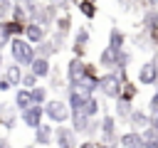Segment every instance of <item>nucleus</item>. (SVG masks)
Segmentation results:
<instances>
[{
    "mask_svg": "<svg viewBox=\"0 0 158 148\" xmlns=\"http://www.w3.org/2000/svg\"><path fill=\"white\" fill-rule=\"evenodd\" d=\"M47 79H49V86H47V89H62V86H64L62 74H59V69H57V67H52V72H49V76H47Z\"/></svg>",
    "mask_w": 158,
    "mask_h": 148,
    "instance_id": "473e14b6",
    "label": "nucleus"
},
{
    "mask_svg": "<svg viewBox=\"0 0 158 148\" xmlns=\"http://www.w3.org/2000/svg\"><path fill=\"white\" fill-rule=\"evenodd\" d=\"M10 89H12V86H10V81H7L2 74H0V91H10Z\"/></svg>",
    "mask_w": 158,
    "mask_h": 148,
    "instance_id": "ea45409f",
    "label": "nucleus"
},
{
    "mask_svg": "<svg viewBox=\"0 0 158 148\" xmlns=\"http://www.w3.org/2000/svg\"><path fill=\"white\" fill-rule=\"evenodd\" d=\"M131 111H133V104H128L123 99H116L114 101V116H116V121H128Z\"/></svg>",
    "mask_w": 158,
    "mask_h": 148,
    "instance_id": "5701e85b",
    "label": "nucleus"
},
{
    "mask_svg": "<svg viewBox=\"0 0 158 148\" xmlns=\"http://www.w3.org/2000/svg\"><path fill=\"white\" fill-rule=\"evenodd\" d=\"M89 42H91V32H89V27H79V30L74 32V42H72V57L84 59V54H86V49H89Z\"/></svg>",
    "mask_w": 158,
    "mask_h": 148,
    "instance_id": "0eeeda50",
    "label": "nucleus"
},
{
    "mask_svg": "<svg viewBox=\"0 0 158 148\" xmlns=\"http://www.w3.org/2000/svg\"><path fill=\"white\" fill-rule=\"evenodd\" d=\"M54 32L62 35V37H67V35L72 32V15H69V12L57 15V20H54Z\"/></svg>",
    "mask_w": 158,
    "mask_h": 148,
    "instance_id": "4be33fe9",
    "label": "nucleus"
},
{
    "mask_svg": "<svg viewBox=\"0 0 158 148\" xmlns=\"http://www.w3.org/2000/svg\"><path fill=\"white\" fill-rule=\"evenodd\" d=\"M27 69H30V72L42 81V79H47V76H49V72H52V62H49V59H44V57H35V59H32V64H30Z\"/></svg>",
    "mask_w": 158,
    "mask_h": 148,
    "instance_id": "ddd939ff",
    "label": "nucleus"
},
{
    "mask_svg": "<svg viewBox=\"0 0 158 148\" xmlns=\"http://www.w3.org/2000/svg\"><path fill=\"white\" fill-rule=\"evenodd\" d=\"M10 20H15V22H30V17H27V12H25V7L22 5H12V10H10Z\"/></svg>",
    "mask_w": 158,
    "mask_h": 148,
    "instance_id": "7c9ffc66",
    "label": "nucleus"
},
{
    "mask_svg": "<svg viewBox=\"0 0 158 148\" xmlns=\"http://www.w3.org/2000/svg\"><path fill=\"white\" fill-rule=\"evenodd\" d=\"M7 44H10V35H7L5 25L0 22V49H2V47H7Z\"/></svg>",
    "mask_w": 158,
    "mask_h": 148,
    "instance_id": "e433bc0d",
    "label": "nucleus"
},
{
    "mask_svg": "<svg viewBox=\"0 0 158 148\" xmlns=\"http://www.w3.org/2000/svg\"><path fill=\"white\" fill-rule=\"evenodd\" d=\"M69 121H72V131H74L77 136H84V133H86L89 118H86L84 113H72V116H69Z\"/></svg>",
    "mask_w": 158,
    "mask_h": 148,
    "instance_id": "393cba45",
    "label": "nucleus"
},
{
    "mask_svg": "<svg viewBox=\"0 0 158 148\" xmlns=\"http://www.w3.org/2000/svg\"><path fill=\"white\" fill-rule=\"evenodd\" d=\"M49 5H54L57 10H62V12H69V7H72V2L69 0H47Z\"/></svg>",
    "mask_w": 158,
    "mask_h": 148,
    "instance_id": "c9c22d12",
    "label": "nucleus"
},
{
    "mask_svg": "<svg viewBox=\"0 0 158 148\" xmlns=\"http://www.w3.org/2000/svg\"><path fill=\"white\" fill-rule=\"evenodd\" d=\"M42 109H44V118H49V123H54V126L67 123L69 116H72L69 104L62 101V99H47V104H44Z\"/></svg>",
    "mask_w": 158,
    "mask_h": 148,
    "instance_id": "f03ea898",
    "label": "nucleus"
},
{
    "mask_svg": "<svg viewBox=\"0 0 158 148\" xmlns=\"http://www.w3.org/2000/svg\"><path fill=\"white\" fill-rule=\"evenodd\" d=\"M99 67L104 72H116V52L111 47H104L101 54H99Z\"/></svg>",
    "mask_w": 158,
    "mask_h": 148,
    "instance_id": "f3484780",
    "label": "nucleus"
},
{
    "mask_svg": "<svg viewBox=\"0 0 158 148\" xmlns=\"http://www.w3.org/2000/svg\"><path fill=\"white\" fill-rule=\"evenodd\" d=\"M20 121L27 126V128H40V123H44V109L42 106H37V104H32L30 109H25V111H20Z\"/></svg>",
    "mask_w": 158,
    "mask_h": 148,
    "instance_id": "1a4fd4ad",
    "label": "nucleus"
},
{
    "mask_svg": "<svg viewBox=\"0 0 158 148\" xmlns=\"http://www.w3.org/2000/svg\"><path fill=\"white\" fill-rule=\"evenodd\" d=\"M12 2H20V0H12Z\"/></svg>",
    "mask_w": 158,
    "mask_h": 148,
    "instance_id": "49530a36",
    "label": "nucleus"
},
{
    "mask_svg": "<svg viewBox=\"0 0 158 148\" xmlns=\"http://www.w3.org/2000/svg\"><path fill=\"white\" fill-rule=\"evenodd\" d=\"M136 96H138V84H133L131 79H128V81H123V86H121V96H118V99H123V101L133 104V101H136Z\"/></svg>",
    "mask_w": 158,
    "mask_h": 148,
    "instance_id": "a878e982",
    "label": "nucleus"
},
{
    "mask_svg": "<svg viewBox=\"0 0 158 148\" xmlns=\"http://www.w3.org/2000/svg\"><path fill=\"white\" fill-rule=\"evenodd\" d=\"M116 2H123V0H116Z\"/></svg>",
    "mask_w": 158,
    "mask_h": 148,
    "instance_id": "de8ad7c7",
    "label": "nucleus"
},
{
    "mask_svg": "<svg viewBox=\"0 0 158 148\" xmlns=\"http://www.w3.org/2000/svg\"><path fill=\"white\" fill-rule=\"evenodd\" d=\"M37 84H40V79H37L30 69H25V72H22V81H20V86H22V89H35Z\"/></svg>",
    "mask_w": 158,
    "mask_h": 148,
    "instance_id": "2f4dec72",
    "label": "nucleus"
},
{
    "mask_svg": "<svg viewBox=\"0 0 158 148\" xmlns=\"http://www.w3.org/2000/svg\"><path fill=\"white\" fill-rule=\"evenodd\" d=\"M106 47H111L114 52L123 49V47H126V32L118 30V27H111V30H109V44H106Z\"/></svg>",
    "mask_w": 158,
    "mask_h": 148,
    "instance_id": "6ab92c4d",
    "label": "nucleus"
},
{
    "mask_svg": "<svg viewBox=\"0 0 158 148\" xmlns=\"http://www.w3.org/2000/svg\"><path fill=\"white\" fill-rule=\"evenodd\" d=\"M7 143H10V141H7V138H2V136H0V148H2V146H7Z\"/></svg>",
    "mask_w": 158,
    "mask_h": 148,
    "instance_id": "79ce46f5",
    "label": "nucleus"
},
{
    "mask_svg": "<svg viewBox=\"0 0 158 148\" xmlns=\"http://www.w3.org/2000/svg\"><path fill=\"white\" fill-rule=\"evenodd\" d=\"M5 67V59H2V49H0V69Z\"/></svg>",
    "mask_w": 158,
    "mask_h": 148,
    "instance_id": "37998d69",
    "label": "nucleus"
},
{
    "mask_svg": "<svg viewBox=\"0 0 158 148\" xmlns=\"http://www.w3.org/2000/svg\"><path fill=\"white\" fill-rule=\"evenodd\" d=\"M138 84L143 86H158V54L146 59L138 67Z\"/></svg>",
    "mask_w": 158,
    "mask_h": 148,
    "instance_id": "20e7f679",
    "label": "nucleus"
},
{
    "mask_svg": "<svg viewBox=\"0 0 158 148\" xmlns=\"http://www.w3.org/2000/svg\"><path fill=\"white\" fill-rule=\"evenodd\" d=\"M57 52H59V49L54 47V42H52L49 37H47V39H42V42L35 47V54H37V57H44V59H52Z\"/></svg>",
    "mask_w": 158,
    "mask_h": 148,
    "instance_id": "b1692460",
    "label": "nucleus"
},
{
    "mask_svg": "<svg viewBox=\"0 0 158 148\" xmlns=\"http://www.w3.org/2000/svg\"><path fill=\"white\" fill-rule=\"evenodd\" d=\"M0 22L5 25V30H7L10 39H12V37H22V35H25V25H27V22H15V20H0Z\"/></svg>",
    "mask_w": 158,
    "mask_h": 148,
    "instance_id": "cd10ccee",
    "label": "nucleus"
},
{
    "mask_svg": "<svg viewBox=\"0 0 158 148\" xmlns=\"http://www.w3.org/2000/svg\"><path fill=\"white\" fill-rule=\"evenodd\" d=\"M57 15H59V10H57L54 5H49V2H40L37 12L32 15V20H30V22H37V25H42L44 30H49V27L54 25Z\"/></svg>",
    "mask_w": 158,
    "mask_h": 148,
    "instance_id": "423d86ee",
    "label": "nucleus"
},
{
    "mask_svg": "<svg viewBox=\"0 0 158 148\" xmlns=\"http://www.w3.org/2000/svg\"><path fill=\"white\" fill-rule=\"evenodd\" d=\"M17 118H20V111H17L15 106L0 101V126H2L5 131H12V128L17 126Z\"/></svg>",
    "mask_w": 158,
    "mask_h": 148,
    "instance_id": "9b49d317",
    "label": "nucleus"
},
{
    "mask_svg": "<svg viewBox=\"0 0 158 148\" xmlns=\"http://www.w3.org/2000/svg\"><path fill=\"white\" fill-rule=\"evenodd\" d=\"M77 10L86 17V20H94L96 15H99V7H96V2H89V0H81L79 5H77Z\"/></svg>",
    "mask_w": 158,
    "mask_h": 148,
    "instance_id": "c85d7f7f",
    "label": "nucleus"
},
{
    "mask_svg": "<svg viewBox=\"0 0 158 148\" xmlns=\"http://www.w3.org/2000/svg\"><path fill=\"white\" fill-rule=\"evenodd\" d=\"M12 0H0V20H10V10H12Z\"/></svg>",
    "mask_w": 158,
    "mask_h": 148,
    "instance_id": "f704fd0d",
    "label": "nucleus"
},
{
    "mask_svg": "<svg viewBox=\"0 0 158 148\" xmlns=\"http://www.w3.org/2000/svg\"><path fill=\"white\" fill-rule=\"evenodd\" d=\"M148 121H151L148 126H153V128H158V109H151V111H148Z\"/></svg>",
    "mask_w": 158,
    "mask_h": 148,
    "instance_id": "4c0bfd02",
    "label": "nucleus"
},
{
    "mask_svg": "<svg viewBox=\"0 0 158 148\" xmlns=\"http://www.w3.org/2000/svg\"><path fill=\"white\" fill-rule=\"evenodd\" d=\"M54 146L57 148H77L79 146V136L72 131V126L62 123V126H54Z\"/></svg>",
    "mask_w": 158,
    "mask_h": 148,
    "instance_id": "39448f33",
    "label": "nucleus"
},
{
    "mask_svg": "<svg viewBox=\"0 0 158 148\" xmlns=\"http://www.w3.org/2000/svg\"><path fill=\"white\" fill-rule=\"evenodd\" d=\"M30 94H32V104H37V106H44L49 99V89L44 84H37L35 89H30Z\"/></svg>",
    "mask_w": 158,
    "mask_h": 148,
    "instance_id": "bb28decb",
    "label": "nucleus"
},
{
    "mask_svg": "<svg viewBox=\"0 0 158 148\" xmlns=\"http://www.w3.org/2000/svg\"><path fill=\"white\" fill-rule=\"evenodd\" d=\"M89 2H96V0H89Z\"/></svg>",
    "mask_w": 158,
    "mask_h": 148,
    "instance_id": "09e8293b",
    "label": "nucleus"
},
{
    "mask_svg": "<svg viewBox=\"0 0 158 148\" xmlns=\"http://www.w3.org/2000/svg\"><path fill=\"white\" fill-rule=\"evenodd\" d=\"M131 57H133V54H131V49H126V47H123V49H118V52H116V72H118V69H128Z\"/></svg>",
    "mask_w": 158,
    "mask_h": 148,
    "instance_id": "c756f323",
    "label": "nucleus"
},
{
    "mask_svg": "<svg viewBox=\"0 0 158 148\" xmlns=\"http://www.w3.org/2000/svg\"><path fill=\"white\" fill-rule=\"evenodd\" d=\"M126 123L131 126V131H143V128H148V123H151V121H148V111H143V109H133Z\"/></svg>",
    "mask_w": 158,
    "mask_h": 148,
    "instance_id": "dca6fc26",
    "label": "nucleus"
},
{
    "mask_svg": "<svg viewBox=\"0 0 158 148\" xmlns=\"http://www.w3.org/2000/svg\"><path fill=\"white\" fill-rule=\"evenodd\" d=\"M12 106H15L17 111H25V109H30V106H32V94H30V89H22V86H17Z\"/></svg>",
    "mask_w": 158,
    "mask_h": 148,
    "instance_id": "aec40b11",
    "label": "nucleus"
},
{
    "mask_svg": "<svg viewBox=\"0 0 158 148\" xmlns=\"http://www.w3.org/2000/svg\"><path fill=\"white\" fill-rule=\"evenodd\" d=\"M7 47H10V57H12V62L20 64L22 69H27V67L32 64V59L37 57V54H35V47H32L25 37H12Z\"/></svg>",
    "mask_w": 158,
    "mask_h": 148,
    "instance_id": "f257e3e1",
    "label": "nucleus"
},
{
    "mask_svg": "<svg viewBox=\"0 0 158 148\" xmlns=\"http://www.w3.org/2000/svg\"><path fill=\"white\" fill-rule=\"evenodd\" d=\"M22 72H25V69H22L20 64H15V62H12V64H5L2 76L10 81V86H15V89H17V86H20V81H22Z\"/></svg>",
    "mask_w": 158,
    "mask_h": 148,
    "instance_id": "a211bd4d",
    "label": "nucleus"
},
{
    "mask_svg": "<svg viewBox=\"0 0 158 148\" xmlns=\"http://www.w3.org/2000/svg\"><path fill=\"white\" fill-rule=\"evenodd\" d=\"M77 148H96V141H91V138H86V141H81Z\"/></svg>",
    "mask_w": 158,
    "mask_h": 148,
    "instance_id": "a19ab883",
    "label": "nucleus"
},
{
    "mask_svg": "<svg viewBox=\"0 0 158 148\" xmlns=\"http://www.w3.org/2000/svg\"><path fill=\"white\" fill-rule=\"evenodd\" d=\"M37 148H47L54 146V126L52 123H40V128H35V141Z\"/></svg>",
    "mask_w": 158,
    "mask_h": 148,
    "instance_id": "9d476101",
    "label": "nucleus"
},
{
    "mask_svg": "<svg viewBox=\"0 0 158 148\" xmlns=\"http://www.w3.org/2000/svg\"><path fill=\"white\" fill-rule=\"evenodd\" d=\"M47 32H49V30H44L42 25H37V22H27V25H25V35H22V37H25L32 47H37L42 39H47Z\"/></svg>",
    "mask_w": 158,
    "mask_h": 148,
    "instance_id": "f8f14e48",
    "label": "nucleus"
},
{
    "mask_svg": "<svg viewBox=\"0 0 158 148\" xmlns=\"http://www.w3.org/2000/svg\"><path fill=\"white\" fill-rule=\"evenodd\" d=\"M121 86H123V81H121L118 72H104V74L99 76V94H101L104 99L116 101V99L121 96Z\"/></svg>",
    "mask_w": 158,
    "mask_h": 148,
    "instance_id": "7ed1b4c3",
    "label": "nucleus"
},
{
    "mask_svg": "<svg viewBox=\"0 0 158 148\" xmlns=\"http://www.w3.org/2000/svg\"><path fill=\"white\" fill-rule=\"evenodd\" d=\"M84 64H86V59H79V57H72V59L67 62V69H64V74H67V86H74V84H79V81L84 79Z\"/></svg>",
    "mask_w": 158,
    "mask_h": 148,
    "instance_id": "6e6552de",
    "label": "nucleus"
},
{
    "mask_svg": "<svg viewBox=\"0 0 158 148\" xmlns=\"http://www.w3.org/2000/svg\"><path fill=\"white\" fill-rule=\"evenodd\" d=\"M141 143H143V136H141V131H123V133H118V148H141Z\"/></svg>",
    "mask_w": 158,
    "mask_h": 148,
    "instance_id": "2eb2a0df",
    "label": "nucleus"
},
{
    "mask_svg": "<svg viewBox=\"0 0 158 148\" xmlns=\"http://www.w3.org/2000/svg\"><path fill=\"white\" fill-rule=\"evenodd\" d=\"M17 5H22L25 7V12H27V17L32 20V15L37 12V7H40V0H20Z\"/></svg>",
    "mask_w": 158,
    "mask_h": 148,
    "instance_id": "72a5a7b5",
    "label": "nucleus"
},
{
    "mask_svg": "<svg viewBox=\"0 0 158 148\" xmlns=\"http://www.w3.org/2000/svg\"><path fill=\"white\" fill-rule=\"evenodd\" d=\"M2 148H12V146H10V143H7V146H2Z\"/></svg>",
    "mask_w": 158,
    "mask_h": 148,
    "instance_id": "a18cd8bd",
    "label": "nucleus"
},
{
    "mask_svg": "<svg viewBox=\"0 0 158 148\" xmlns=\"http://www.w3.org/2000/svg\"><path fill=\"white\" fill-rule=\"evenodd\" d=\"M25 148H37V146H35V143H27V146H25Z\"/></svg>",
    "mask_w": 158,
    "mask_h": 148,
    "instance_id": "c03bdc74",
    "label": "nucleus"
},
{
    "mask_svg": "<svg viewBox=\"0 0 158 148\" xmlns=\"http://www.w3.org/2000/svg\"><path fill=\"white\" fill-rule=\"evenodd\" d=\"M81 113H84L86 118H99V113H101V101H99V96H96V94H94V96H86Z\"/></svg>",
    "mask_w": 158,
    "mask_h": 148,
    "instance_id": "412c9836",
    "label": "nucleus"
},
{
    "mask_svg": "<svg viewBox=\"0 0 158 148\" xmlns=\"http://www.w3.org/2000/svg\"><path fill=\"white\" fill-rule=\"evenodd\" d=\"M151 109H158V86H156V91H153V96L148 99V111Z\"/></svg>",
    "mask_w": 158,
    "mask_h": 148,
    "instance_id": "58836bf2",
    "label": "nucleus"
},
{
    "mask_svg": "<svg viewBox=\"0 0 158 148\" xmlns=\"http://www.w3.org/2000/svg\"><path fill=\"white\" fill-rule=\"evenodd\" d=\"M99 136H118V121L114 113H104L99 118Z\"/></svg>",
    "mask_w": 158,
    "mask_h": 148,
    "instance_id": "4468645a",
    "label": "nucleus"
}]
</instances>
